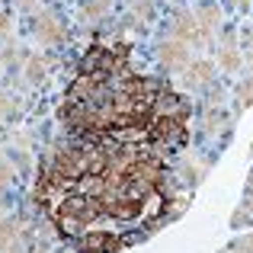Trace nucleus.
Returning a JSON list of instances; mask_svg holds the SVG:
<instances>
[{"label": "nucleus", "mask_w": 253, "mask_h": 253, "mask_svg": "<svg viewBox=\"0 0 253 253\" xmlns=\"http://www.w3.org/2000/svg\"><path fill=\"white\" fill-rule=\"evenodd\" d=\"M170 32H173V39L186 42L189 48H199V45L209 42V39L202 36V29H199V23H196V13H189V10H176V13H173Z\"/></svg>", "instance_id": "4"}, {"label": "nucleus", "mask_w": 253, "mask_h": 253, "mask_svg": "<svg viewBox=\"0 0 253 253\" xmlns=\"http://www.w3.org/2000/svg\"><path fill=\"white\" fill-rule=\"evenodd\" d=\"M0 253H23V221L19 218L0 221Z\"/></svg>", "instance_id": "7"}, {"label": "nucleus", "mask_w": 253, "mask_h": 253, "mask_svg": "<svg viewBox=\"0 0 253 253\" xmlns=\"http://www.w3.org/2000/svg\"><path fill=\"white\" fill-rule=\"evenodd\" d=\"M19 112V99L13 96V93L0 90V119H13Z\"/></svg>", "instance_id": "13"}, {"label": "nucleus", "mask_w": 253, "mask_h": 253, "mask_svg": "<svg viewBox=\"0 0 253 253\" xmlns=\"http://www.w3.org/2000/svg\"><path fill=\"white\" fill-rule=\"evenodd\" d=\"M10 179H13V167L6 161H0V189H3V186H10Z\"/></svg>", "instance_id": "16"}, {"label": "nucleus", "mask_w": 253, "mask_h": 253, "mask_svg": "<svg viewBox=\"0 0 253 253\" xmlns=\"http://www.w3.org/2000/svg\"><path fill=\"white\" fill-rule=\"evenodd\" d=\"M189 45L179 42V39H164L161 45H157V64H161L167 74H183L186 68H189Z\"/></svg>", "instance_id": "3"}, {"label": "nucleus", "mask_w": 253, "mask_h": 253, "mask_svg": "<svg viewBox=\"0 0 253 253\" xmlns=\"http://www.w3.org/2000/svg\"><path fill=\"white\" fill-rule=\"evenodd\" d=\"M224 253H228V250H224Z\"/></svg>", "instance_id": "20"}, {"label": "nucleus", "mask_w": 253, "mask_h": 253, "mask_svg": "<svg viewBox=\"0 0 253 253\" xmlns=\"http://www.w3.org/2000/svg\"><path fill=\"white\" fill-rule=\"evenodd\" d=\"M32 29H36L39 42H42V45H51V48L64 45V39H68V29L61 26V19H58L55 13H48V10L36 13V23H32Z\"/></svg>", "instance_id": "5"}, {"label": "nucleus", "mask_w": 253, "mask_h": 253, "mask_svg": "<svg viewBox=\"0 0 253 253\" xmlns=\"http://www.w3.org/2000/svg\"><path fill=\"white\" fill-rule=\"evenodd\" d=\"M215 81V64L209 61H189V68L183 71V86L186 90H205Z\"/></svg>", "instance_id": "6"}, {"label": "nucleus", "mask_w": 253, "mask_h": 253, "mask_svg": "<svg viewBox=\"0 0 253 253\" xmlns=\"http://www.w3.org/2000/svg\"><path fill=\"white\" fill-rule=\"evenodd\" d=\"M218 64H221L228 74H234L241 68V48H237V36L234 32H224L221 42H218Z\"/></svg>", "instance_id": "8"}, {"label": "nucleus", "mask_w": 253, "mask_h": 253, "mask_svg": "<svg viewBox=\"0 0 253 253\" xmlns=\"http://www.w3.org/2000/svg\"><path fill=\"white\" fill-rule=\"evenodd\" d=\"M253 215V173H250V183H247V192H244V209L234 215V224H244V218Z\"/></svg>", "instance_id": "14"}, {"label": "nucleus", "mask_w": 253, "mask_h": 253, "mask_svg": "<svg viewBox=\"0 0 253 253\" xmlns=\"http://www.w3.org/2000/svg\"><path fill=\"white\" fill-rule=\"evenodd\" d=\"M23 77H26L29 84H42V81H45V58H42V55H29V58H26Z\"/></svg>", "instance_id": "10"}, {"label": "nucleus", "mask_w": 253, "mask_h": 253, "mask_svg": "<svg viewBox=\"0 0 253 253\" xmlns=\"http://www.w3.org/2000/svg\"><path fill=\"white\" fill-rule=\"evenodd\" d=\"M39 209L81 253H116L179 211L176 173L154 144H51L36 183Z\"/></svg>", "instance_id": "1"}, {"label": "nucleus", "mask_w": 253, "mask_h": 253, "mask_svg": "<svg viewBox=\"0 0 253 253\" xmlns=\"http://www.w3.org/2000/svg\"><path fill=\"white\" fill-rule=\"evenodd\" d=\"M19 6H23V10H32V6H36V0H19Z\"/></svg>", "instance_id": "18"}, {"label": "nucleus", "mask_w": 253, "mask_h": 253, "mask_svg": "<svg viewBox=\"0 0 253 253\" xmlns=\"http://www.w3.org/2000/svg\"><path fill=\"white\" fill-rule=\"evenodd\" d=\"M247 61H250V68H253V48H247Z\"/></svg>", "instance_id": "19"}, {"label": "nucleus", "mask_w": 253, "mask_h": 253, "mask_svg": "<svg viewBox=\"0 0 253 253\" xmlns=\"http://www.w3.org/2000/svg\"><path fill=\"white\" fill-rule=\"evenodd\" d=\"M151 16H154V0H135L128 10V23H151Z\"/></svg>", "instance_id": "11"}, {"label": "nucleus", "mask_w": 253, "mask_h": 253, "mask_svg": "<svg viewBox=\"0 0 253 253\" xmlns=\"http://www.w3.org/2000/svg\"><path fill=\"white\" fill-rule=\"evenodd\" d=\"M196 23L202 29V36L211 39V32H218V26H221V6L211 3V0H202L196 6Z\"/></svg>", "instance_id": "9"}, {"label": "nucleus", "mask_w": 253, "mask_h": 253, "mask_svg": "<svg viewBox=\"0 0 253 253\" xmlns=\"http://www.w3.org/2000/svg\"><path fill=\"white\" fill-rule=\"evenodd\" d=\"M164 81L128 68V48L96 45L84 55L74 84L61 103L71 138L93 144H154L157 93Z\"/></svg>", "instance_id": "2"}, {"label": "nucleus", "mask_w": 253, "mask_h": 253, "mask_svg": "<svg viewBox=\"0 0 253 253\" xmlns=\"http://www.w3.org/2000/svg\"><path fill=\"white\" fill-rule=\"evenodd\" d=\"M237 103H241V106L253 103V77H244V81L237 84Z\"/></svg>", "instance_id": "15"}, {"label": "nucleus", "mask_w": 253, "mask_h": 253, "mask_svg": "<svg viewBox=\"0 0 253 253\" xmlns=\"http://www.w3.org/2000/svg\"><path fill=\"white\" fill-rule=\"evenodd\" d=\"M42 253H45V250H42Z\"/></svg>", "instance_id": "21"}, {"label": "nucleus", "mask_w": 253, "mask_h": 253, "mask_svg": "<svg viewBox=\"0 0 253 253\" xmlns=\"http://www.w3.org/2000/svg\"><path fill=\"white\" fill-rule=\"evenodd\" d=\"M109 6H112V0H84L81 10H84L86 19H99V16H106V10H109Z\"/></svg>", "instance_id": "12"}, {"label": "nucleus", "mask_w": 253, "mask_h": 253, "mask_svg": "<svg viewBox=\"0 0 253 253\" xmlns=\"http://www.w3.org/2000/svg\"><path fill=\"white\" fill-rule=\"evenodd\" d=\"M234 253H253V234H247V237H241V241L234 244Z\"/></svg>", "instance_id": "17"}]
</instances>
